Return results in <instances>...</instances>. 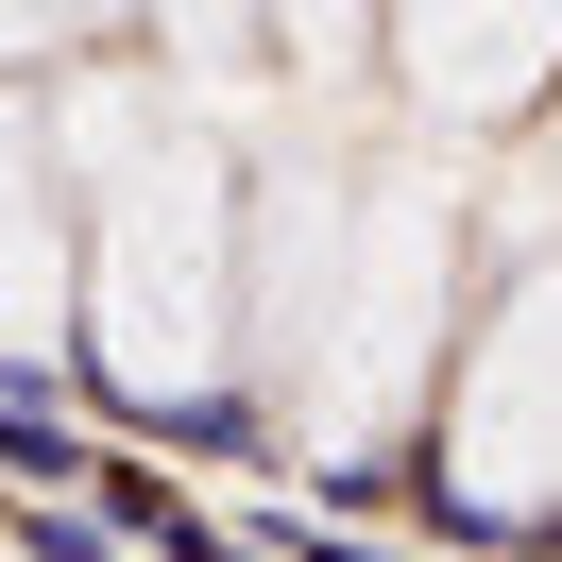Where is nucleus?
Segmentation results:
<instances>
[{
    "label": "nucleus",
    "instance_id": "1",
    "mask_svg": "<svg viewBox=\"0 0 562 562\" xmlns=\"http://www.w3.org/2000/svg\"><path fill=\"white\" fill-rule=\"evenodd\" d=\"M86 171V358L120 409H205L239 358V188L188 120H154V86H86L69 120Z\"/></svg>",
    "mask_w": 562,
    "mask_h": 562
},
{
    "label": "nucleus",
    "instance_id": "2",
    "mask_svg": "<svg viewBox=\"0 0 562 562\" xmlns=\"http://www.w3.org/2000/svg\"><path fill=\"white\" fill-rule=\"evenodd\" d=\"M443 290H460V205L426 171H358V273H341V358H324L307 426L358 443L443 375Z\"/></svg>",
    "mask_w": 562,
    "mask_h": 562
},
{
    "label": "nucleus",
    "instance_id": "3",
    "mask_svg": "<svg viewBox=\"0 0 562 562\" xmlns=\"http://www.w3.org/2000/svg\"><path fill=\"white\" fill-rule=\"evenodd\" d=\"M443 460L477 512H562V256H528V290L460 341Z\"/></svg>",
    "mask_w": 562,
    "mask_h": 562
},
{
    "label": "nucleus",
    "instance_id": "4",
    "mask_svg": "<svg viewBox=\"0 0 562 562\" xmlns=\"http://www.w3.org/2000/svg\"><path fill=\"white\" fill-rule=\"evenodd\" d=\"M341 273H358V171H273L239 205V358L273 375L290 426L341 358Z\"/></svg>",
    "mask_w": 562,
    "mask_h": 562
},
{
    "label": "nucleus",
    "instance_id": "5",
    "mask_svg": "<svg viewBox=\"0 0 562 562\" xmlns=\"http://www.w3.org/2000/svg\"><path fill=\"white\" fill-rule=\"evenodd\" d=\"M69 137H52V103H0V341H52V324H86V273H69Z\"/></svg>",
    "mask_w": 562,
    "mask_h": 562
},
{
    "label": "nucleus",
    "instance_id": "6",
    "mask_svg": "<svg viewBox=\"0 0 562 562\" xmlns=\"http://www.w3.org/2000/svg\"><path fill=\"white\" fill-rule=\"evenodd\" d=\"M409 103L426 120H528L562 86V18H409Z\"/></svg>",
    "mask_w": 562,
    "mask_h": 562
}]
</instances>
